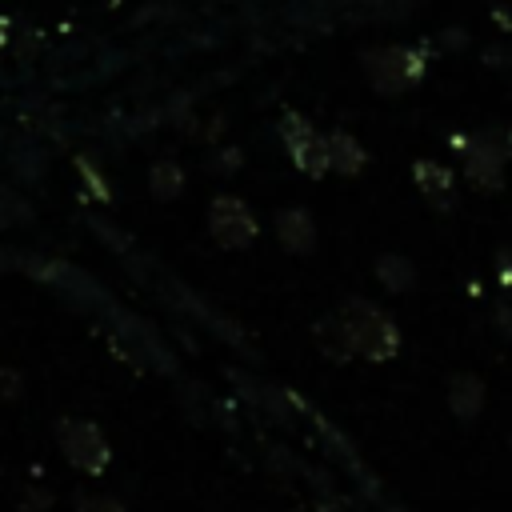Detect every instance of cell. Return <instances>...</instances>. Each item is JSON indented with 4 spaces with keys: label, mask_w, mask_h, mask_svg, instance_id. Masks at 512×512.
<instances>
[{
    "label": "cell",
    "mask_w": 512,
    "mask_h": 512,
    "mask_svg": "<svg viewBox=\"0 0 512 512\" xmlns=\"http://www.w3.org/2000/svg\"><path fill=\"white\" fill-rule=\"evenodd\" d=\"M60 448H64V456H68L76 468H84V472H100V468L108 464V444H104V436H100L96 424L64 420V424H60Z\"/></svg>",
    "instance_id": "6da1fadb"
},
{
    "label": "cell",
    "mask_w": 512,
    "mask_h": 512,
    "mask_svg": "<svg viewBox=\"0 0 512 512\" xmlns=\"http://www.w3.org/2000/svg\"><path fill=\"white\" fill-rule=\"evenodd\" d=\"M252 228H256V224H252V216L244 212L240 200L228 196V200H216V204H212V232L220 236V244H232V248H236V244H248Z\"/></svg>",
    "instance_id": "7a4b0ae2"
},
{
    "label": "cell",
    "mask_w": 512,
    "mask_h": 512,
    "mask_svg": "<svg viewBox=\"0 0 512 512\" xmlns=\"http://www.w3.org/2000/svg\"><path fill=\"white\" fill-rule=\"evenodd\" d=\"M80 512H120V508L116 504H92L88 500V504H80Z\"/></svg>",
    "instance_id": "3957f363"
}]
</instances>
